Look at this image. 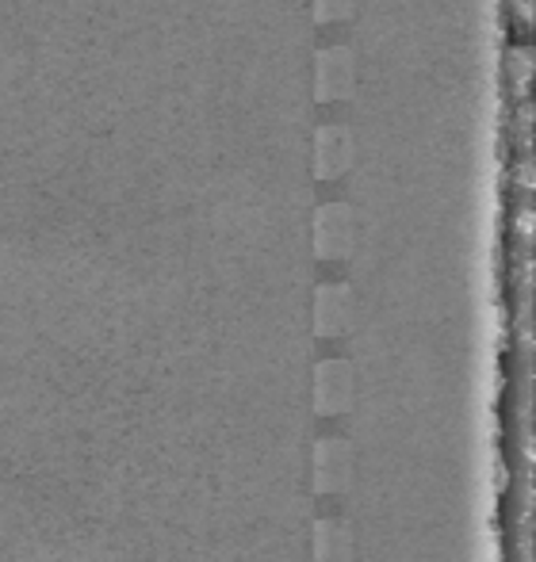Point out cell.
Instances as JSON below:
<instances>
[{"mask_svg":"<svg viewBox=\"0 0 536 562\" xmlns=\"http://www.w3.org/2000/svg\"><path fill=\"white\" fill-rule=\"evenodd\" d=\"M353 402V368L345 360H322L314 368V409L326 417L345 414Z\"/></svg>","mask_w":536,"mask_h":562,"instance_id":"1","label":"cell"},{"mask_svg":"<svg viewBox=\"0 0 536 562\" xmlns=\"http://www.w3.org/2000/svg\"><path fill=\"white\" fill-rule=\"evenodd\" d=\"M353 474V451L342 437H322L314 445V490L319 494H337L349 486Z\"/></svg>","mask_w":536,"mask_h":562,"instance_id":"2","label":"cell"},{"mask_svg":"<svg viewBox=\"0 0 536 562\" xmlns=\"http://www.w3.org/2000/svg\"><path fill=\"white\" fill-rule=\"evenodd\" d=\"M314 245H319V257L337 260L353 249V215L342 203H330L314 218Z\"/></svg>","mask_w":536,"mask_h":562,"instance_id":"3","label":"cell"},{"mask_svg":"<svg viewBox=\"0 0 536 562\" xmlns=\"http://www.w3.org/2000/svg\"><path fill=\"white\" fill-rule=\"evenodd\" d=\"M353 322V291L345 283H322L314 295V329L322 337L345 334Z\"/></svg>","mask_w":536,"mask_h":562,"instance_id":"4","label":"cell"},{"mask_svg":"<svg viewBox=\"0 0 536 562\" xmlns=\"http://www.w3.org/2000/svg\"><path fill=\"white\" fill-rule=\"evenodd\" d=\"M314 562H353V528L345 520H319L314 525Z\"/></svg>","mask_w":536,"mask_h":562,"instance_id":"5","label":"cell"},{"mask_svg":"<svg viewBox=\"0 0 536 562\" xmlns=\"http://www.w3.org/2000/svg\"><path fill=\"white\" fill-rule=\"evenodd\" d=\"M345 157H349V149H345V131L326 126V131L319 134V172L322 177H337V172L345 169Z\"/></svg>","mask_w":536,"mask_h":562,"instance_id":"6","label":"cell"}]
</instances>
